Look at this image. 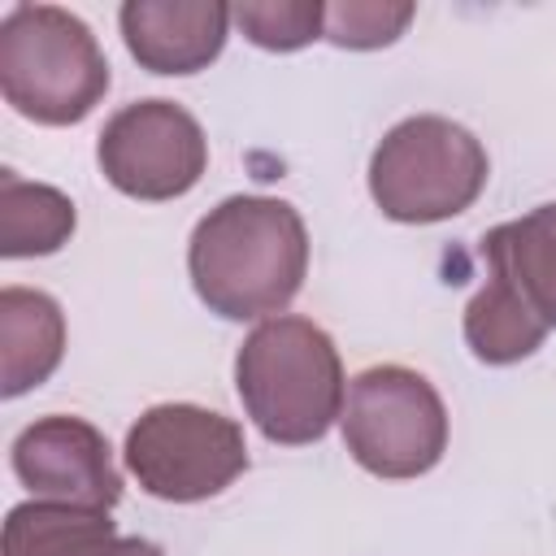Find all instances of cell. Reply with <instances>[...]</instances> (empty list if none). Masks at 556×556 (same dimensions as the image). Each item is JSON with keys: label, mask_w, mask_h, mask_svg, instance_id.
<instances>
[{"label": "cell", "mask_w": 556, "mask_h": 556, "mask_svg": "<svg viewBox=\"0 0 556 556\" xmlns=\"http://www.w3.org/2000/svg\"><path fill=\"white\" fill-rule=\"evenodd\" d=\"M235 387L252 426L282 447L326 439L348 395L334 339L295 313L265 317L239 343Z\"/></svg>", "instance_id": "7a4b0ae2"}, {"label": "cell", "mask_w": 556, "mask_h": 556, "mask_svg": "<svg viewBox=\"0 0 556 556\" xmlns=\"http://www.w3.org/2000/svg\"><path fill=\"white\" fill-rule=\"evenodd\" d=\"M230 22L265 52H295L326 35L321 0H243L230 9Z\"/></svg>", "instance_id": "9a60e30c"}, {"label": "cell", "mask_w": 556, "mask_h": 556, "mask_svg": "<svg viewBox=\"0 0 556 556\" xmlns=\"http://www.w3.org/2000/svg\"><path fill=\"white\" fill-rule=\"evenodd\" d=\"M78 226L74 200L48 182H26L13 169L0 174V256H48L70 243Z\"/></svg>", "instance_id": "5bb4252c"}, {"label": "cell", "mask_w": 556, "mask_h": 556, "mask_svg": "<svg viewBox=\"0 0 556 556\" xmlns=\"http://www.w3.org/2000/svg\"><path fill=\"white\" fill-rule=\"evenodd\" d=\"M187 274L208 313L226 321L278 317L308 274L304 217L274 195H230L195 222Z\"/></svg>", "instance_id": "6da1fadb"}, {"label": "cell", "mask_w": 556, "mask_h": 556, "mask_svg": "<svg viewBox=\"0 0 556 556\" xmlns=\"http://www.w3.org/2000/svg\"><path fill=\"white\" fill-rule=\"evenodd\" d=\"M0 91L39 126H78L109 91V61L61 4H13L0 22Z\"/></svg>", "instance_id": "3957f363"}, {"label": "cell", "mask_w": 556, "mask_h": 556, "mask_svg": "<svg viewBox=\"0 0 556 556\" xmlns=\"http://www.w3.org/2000/svg\"><path fill=\"white\" fill-rule=\"evenodd\" d=\"M65 356V313L48 291H0V395L17 400L48 382Z\"/></svg>", "instance_id": "8fae6325"}, {"label": "cell", "mask_w": 556, "mask_h": 556, "mask_svg": "<svg viewBox=\"0 0 556 556\" xmlns=\"http://www.w3.org/2000/svg\"><path fill=\"white\" fill-rule=\"evenodd\" d=\"M486 274L508 278L521 300L556 330V204H539L517 222H504L482 235Z\"/></svg>", "instance_id": "7c38bea8"}, {"label": "cell", "mask_w": 556, "mask_h": 556, "mask_svg": "<svg viewBox=\"0 0 556 556\" xmlns=\"http://www.w3.org/2000/svg\"><path fill=\"white\" fill-rule=\"evenodd\" d=\"M4 556H165L152 539L117 534L100 508L52 500L13 504L4 517Z\"/></svg>", "instance_id": "30bf717a"}, {"label": "cell", "mask_w": 556, "mask_h": 556, "mask_svg": "<svg viewBox=\"0 0 556 556\" xmlns=\"http://www.w3.org/2000/svg\"><path fill=\"white\" fill-rule=\"evenodd\" d=\"M130 56L152 74L208 70L230 35V4L222 0H126L117 9Z\"/></svg>", "instance_id": "9c48e42d"}, {"label": "cell", "mask_w": 556, "mask_h": 556, "mask_svg": "<svg viewBox=\"0 0 556 556\" xmlns=\"http://www.w3.org/2000/svg\"><path fill=\"white\" fill-rule=\"evenodd\" d=\"M126 469L165 504H200L222 495L248 469L243 426L200 404H152L126 430Z\"/></svg>", "instance_id": "8992f818"}, {"label": "cell", "mask_w": 556, "mask_h": 556, "mask_svg": "<svg viewBox=\"0 0 556 556\" xmlns=\"http://www.w3.org/2000/svg\"><path fill=\"white\" fill-rule=\"evenodd\" d=\"M100 174L130 200H178L208 169L200 122L174 100H135L117 109L96 143Z\"/></svg>", "instance_id": "52a82bcc"}, {"label": "cell", "mask_w": 556, "mask_h": 556, "mask_svg": "<svg viewBox=\"0 0 556 556\" xmlns=\"http://www.w3.org/2000/svg\"><path fill=\"white\" fill-rule=\"evenodd\" d=\"M543 339H547V326L521 300V291L508 278L486 274V282L465 304V343H469V352L482 365H517V361L534 356L543 348Z\"/></svg>", "instance_id": "4fadbf2b"}, {"label": "cell", "mask_w": 556, "mask_h": 556, "mask_svg": "<svg viewBox=\"0 0 556 556\" xmlns=\"http://www.w3.org/2000/svg\"><path fill=\"white\" fill-rule=\"evenodd\" d=\"M413 4H387V0H339L326 4V35L334 48H352V52H369V48H387L404 35V26L413 22Z\"/></svg>", "instance_id": "2e32d148"}, {"label": "cell", "mask_w": 556, "mask_h": 556, "mask_svg": "<svg viewBox=\"0 0 556 556\" xmlns=\"http://www.w3.org/2000/svg\"><path fill=\"white\" fill-rule=\"evenodd\" d=\"M343 447L374 478H421L447 452V408L426 374L369 365L343 395Z\"/></svg>", "instance_id": "5b68a950"}, {"label": "cell", "mask_w": 556, "mask_h": 556, "mask_svg": "<svg viewBox=\"0 0 556 556\" xmlns=\"http://www.w3.org/2000/svg\"><path fill=\"white\" fill-rule=\"evenodd\" d=\"M13 473L35 500L100 508L122 500V473L113 465L109 439L83 417H39L13 439Z\"/></svg>", "instance_id": "ba28073f"}, {"label": "cell", "mask_w": 556, "mask_h": 556, "mask_svg": "<svg viewBox=\"0 0 556 556\" xmlns=\"http://www.w3.org/2000/svg\"><path fill=\"white\" fill-rule=\"evenodd\" d=\"M491 161L473 130L452 117L417 113L395 122L369 156V195L382 217L430 226L465 213L486 187Z\"/></svg>", "instance_id": "277c9868"}]
</instances>
